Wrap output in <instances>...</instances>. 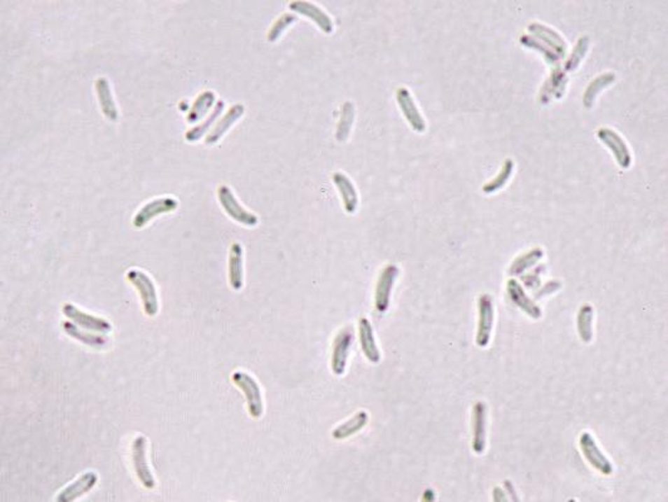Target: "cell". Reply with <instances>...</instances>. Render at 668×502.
<instances>
[{
    "mask_svg": "<svg viewBox=\"0 0 668 502\" xmlns=\"http://www.w3.org/2000/svg\"><path fill=\"white\" fill-rule=\"evenodd\" d=\"M566 502H577V501H576V500H574V498H571V500H568V501H566Z\"/></svg>",
    "mask_w": 668,
    "mask_h": 502,
    "instance_id": "obj_40",
    "label": "cell"
},
{
    "mask_svg": "<svg viewBox=\"0 0 668 502\" xmlns=\"http://www.w3.org/2000/svg\"><path fill=\"white\" fill-rule=\"evenodd\" d=\"M396 99L401 109L402 113L406 117L408 123L411 127L417 131V132H424L426 130L425 118L421 115L417 104L415 103L412 95L408 91L406 87H400L396 91Z\"/></svg>",
    "mask_w": 668,
    "mask_h": 502,
    "instance_id": "obj_11",
    "label": "cell"
},
{
    "mask_svg": "<svg viewBox=\"0 0 668 502\" xmlns=\"http://www.w3.org/2000/svg\"><path fill=\"white\" fill-rule=\"evenodd\" d=\"M579 446L583 452L584 459L590 462V466L603 475H612L614 471L612 462L608 460L607 456L601 452L598 447L593 435L590 432H583L579 437Z\"/></svg>",
    "mask_w": 668,
    "mask_h": 502,
    "instance_id": "obj_5",
    "label": "cell"
},
{
    "mask_svg": "<svg viewBox=\"0 0 668 502\" xmlns=\"http://www.w3.org/2000/svg\"><path fill=\"white\" fill-rule=\"evenodd\" d=\"M368 419H370V417H368L367 412L359 411L351 419H348L345 424L338 426L332 432V435L335 440H346L348 437L356 435L357 432L362 430L366 424H368Z\"/></svg>",
    "mask_w": 668,
    "mask_h": 502,
    "instance_id": "obj_24",
    "label": "cell"
},
{
    "mask_svg": "<svg viewBox=\"0 0 668 502\" xmlns=\"http://www.w3.org/2000/svg\"><path fill=\"white\" fill-rule=\"evenodd\" d=\"M529 31L534 33L538 36H541V38H544L548 44H550L553 48L557 49V52L560 57L564 55L566 44L563 41V38L559 36L558 33L554 29L549 28L547 25L533 22L531 25H529Z\"/></svg>",
    "mask_w": 668,
    "mask_h": 502,
    "instance_id": "obj_28",
    "label": "cell"
},
{
    "mask_svg": "<svg viewBox=\"0 0 668 502\" xmlns=\"http://www.w3.org/2000/svg\"><path fill=\"white\" fill-rule=\"evenodd\" d=\"M229 281L234 291L244 285V250L240 242H232L229 254Z\"/></svg>",
    "mask_w": 668,
    "mask_h": 502,
    "instance_id": "obj_20",
    "label": "cell"
},
{
    "mask_svg": "<svg viewBox=\"0 0 668 502\" xmlns=\"http://www.w3.org/2000/svg\"><path fill=\"white\" fill-rule=\"evenodd\" d=\"M513 169H514L513 160H511V158H506L504 161V164L501 166V169H500L498 176L494 177L492 180H490V181L482 186L484 193H486V194H492V193H495L499 188H503L505 183L508 182V180H509L511 172H513Z\"/></svg>",
    "mask_w": 668,
    "mask_h": 502,
    "instance_id": "obj_32",
    "label": "cell"
},
{
    "mask_svg": "<svg viewBox=\"0 0 668 502\" xmlns=\"http://www.w3.org/2000/svg\"><path fill=\"white\" fill-rule=\"evenodd\" d=\"M147 440L144 435H139L132 443V462H134V472L140 480L141 484L146 489H153L156 486V481L152 475L151 468L147 462Z\"/></svg>",
    "mask_w": 668,
    "mask_h": 502,
    "instance_id": "obj_6",
    "label": "cell"
},
{
    "mask_svg": "<svg viewBox=\"0 0 668 502\" xmlns=\"http://www.w3.org/2000/svg\"><path fill=\"white\" fill-rule=\"evenodd\" d=\"M177 207H179V200L174 196H160L156 199H152L136 212L134 225L136 228H144L151 221L152 218H158L161 214L175 211Z\"/></svg>",
    "mask_w": 668,
    "mask_h": 502,
    "instance_id": "obj_4",
    "label": "cell"
},
{
    "mask_svg": "<svg viewBox=\"0 0 668 502\" xmlns=\"http://www.w3.org/2000/svg\"><path fill=\"white\" fill-rule=\"evenodd\" d=\"M520 42H522V44H525V46H528V47H534V48L541 49V52L545 55L548 62H549V63H553V64H555V66L558 67L559 58H560V57L555 55L553 50L544 49V46H541L539 41H536L535 38H531V36H522V38H520Z\"/></svg>",
    "mask_w": 668,
    "mask_h": 502,
    "instance_id": "obj_35",
    "label": "cell"
},
{
    "mask_svg": "<svg viewBox=\"0 0 668 502\" xmlns=\"http://www.w3.org/2000/svg\"><path fill=\"white\" fill-rule=\"evenodd\" d=\"M244 112H245V106L242 104V103H235V104L230 106V109L226 111V113L220 118L218 123H216V125L214 126V128H211V131L207 134V139H205V144H207V145H215V144H218V141H219V139L230 130L231 126L244 115Z\"/></svg>",
    "mask_w": 668,
    "mask_h": 502,
    "instance_id": "obj_18",
    "label": "cell"
},
{
    "mask_svg": "<svg viewBox=\"0 0 668 502\" xmlns=\"http://www.w3.org/2000/svg\"><path fill=\"white\" fill-rule=\"evenodd\" d=\"M421 502H436V492L432 489H426L421 497Z\"/></svg>",
    "mask_w": 668,
    "mask_h": 502,
    "instance_id": "obj_38",
    "label": "cell"
},
{
    "mask_svg": "<svg viewBox=\"0 0 668 502\" xmlns=\"http://www.w3.org/2000/svg\"><path fill=\"white\" fill-rule=\"evenodd\" d=\"M351 343H352V332L349 328L342 329L334 339L332 361H330V367L334 375H345Z\"/></svg>",
    "mask_w": 668,
    "mask_h": 502,
    "instance_id": "obj_13",
    "label": "cell"
},
{
    "mask_svg": "<svg viewBox=\"0 0 668 502\" xmlns=\"http://www.w3.org/2000/svg\"><path fill=\"white\" fill-rule=\"evenodd\" d=\"M588 47H590V36H580V38L578 39L577 44H576V47L573 49V52H571L569 60L566 61V64H565L566 71H573V69H576V68L579 66V63L582 62L584 55H585L587 50H588Z\"/></svg>",
    "mask_w": 668,
    "mask_h": 502,
    "instance_id": "obj_34",
    "label": "cell"
},
{
    "mask_svg": "<svg viewBox=\"0 0 668 502\" xmlns=\"http://www.w3.org/2000/svg\"><path fill=\"white\" fill-rule=\"evenodd\" d=\"M62 328L64 329V332H66L69 337L77 339L81 343L88 345V347H92V348L101 349V348L106 347V344H109V339L106 338V337L88 333V332H83L82 329H79L77 326H74V323H71V321H63V323H62Z\"/></svg>",
    "mask_w": 668,
    "mask_h": 502,
    "instance_id": "obj_22",
    "label": "cell"
},
{
    "mask_svg": "<svg viewBox=\"0 0 668 502\" xmlns=\"http://www.w3.org/2000/svg\"><path fill=\"white\" fill-rule=\"evenodd\" d=\"M63 313H64V315H66L67 318H69L71 321L76 323V324H78V326L85 328V329L93 330V332L107 334L110 333L111 330H112V326H111L110 321L102 319V318H98V316H93V315L88 314V313H85V312H82L81 309L74 307V304H71V302L64 304Z\"/></svg>",
    "mask_w": 668,
    "mask_h": 502,
    "instance_id": "obj_10",
    "label": "cell"
},
{
    "mask_svg": "<svg viewBox=\"0 0 668 502\" xmlns=\"http://www.w3.org/2000/svg\"><path fill=\"white\" fill-rule=\"evenodd\" d=\"M615 79V74L613 72L601 73L597 78L590 82L588 88L584 92L583 103L585 107H590L594 102L595 97L601 93L604 87L613 83Z\"/></svg>",
    "mask_w": 668,
    "mask_h": 502,
    "instance_id": "obj_29",
    "label": "cell"
},
{
    "mask_svg": "<svg viewBox=\"0 0 668 502\" xmlns=\"http://www.w3.org/2000/svg\"><path fill=\"white\" fill-rule=\"evenodd\" d=\"M504 484L505 487H506V490L509 491V494H510L511 500H513L514 502H519V498H517V492L514 491V487H513V484H511L510 481H505Z\"/></svg>",
    "mask_w": 668,
    "mask_h": 502,
    "instance_id": "obj_39",
    "label": "cell"
},
{
    "mask_svg": "<svg viewBox=\"0 0 668 502\" xmlns=\"http://www.w3.org/2000/svg\"><path fill=\"white\" fill-rule=\"evenodd\" d=\"M486 413L487 407L484 402L478 400L473 407V451L481 454L486 447Z\"/></svg>",
    "mask_w": 668,
    "mask_h": 502,
    "instance_id": "obj_17",
    "label": "cell"
},
{
    "mask_svg": "<svg viewBox=\"0 0 668 502\" xmlns=\"http://www.w3.org/2000/svg\"><path fill=\"white\" fill-rule=\"evenodd\" d=\"M353 121H354V106L351 101H347L342 106V111H340V122H338L337 134H335L338 141L340 142L346 141L352 130Z\"/></svg>",
    "mask_w": 668,
    "mask_h": 502,
    "instance_id": "obj_31",
    "label": "cell"
},
{
    "mask_svg": "<svg viewBox=\"0 0 668 502\" xmlns=\"http://www.w3.org/2000/svg\"><path fill=\"white\" fill-rule=\"evenodd\" d=\"M398 274H400V269L394 264L387 265L380 274V278L377 281L376 295H375V304L380 313H384L389 309L391 293Z\"/></svg>",
    "mask_w": 668,
    "mask_h": 502,
    "instance_id": "obj_9",
    "label": "cell"
},
{
    "mask_svg": "<svg viewBox=\"0 0 668 502\" xmlns=\"http://www.w3.org/2000/svg\"><path fill=\"white\" fill-rule=\"evenodd\" d=\"M359 339H361L362 351L365 353L366 358L371 363H378L381 361V354H380L378 347L376 344L373 328H372L370 321L366 319V318H361V321H359Z\"/></svg>",
    "mask_w": 668,
    "mask_h": 502,
    "instance_id": "obj_21",
    "label": "cell"
},
{
    "mask_svg": "<svg viewBox=\"0 0 668 502\" xmlns=\"http://www.w3.org/2000/svg\"><path fill=\"white\" fill-rule=\"evenodd\" d=\"M494 304L489 294H482L479 298V327L476 333V344L480 348H486L492 339L494 327Z\"/></svg>",
    "mask_w": 668,
    "mask_h": 502,
    "instance_id": "obj_7",
    "label": "cell"
},
{
    "mask_svg": "<svg viewBox=\"0 0 668 502\" xmlns=\"http://www.w3.org/2000/svg\"><path fill=\"white\" fill-rule=\"evenodd\" d=\"M98 476L96 472H85L74 482L68 484L66 489L58 494L57 502H74L79 497L85 496L97 484Z\"/></svg>",
    "mask_w": 668,
    "mask_h": 502,
    "instance_id": "obj_14",
    "label": "cell"
},
{
    "mask_svg": "<svg viewBox=\"0 0 668 502\" xmlns=\"http://www.w3.org/2000/svg\"><path fill=\"white\" fill-rule=\"evenodd\" d=\"M218 199L224 211L234 221L245 226H256L259 224V216L242 205L234 191L228 185H220L218 188Z\"/></svg>",
    "mask_w": 668,
    "mask_h": 502,
    "instance_id": "obj_1",
    "label": "cell"
},
{
    "mask_svg": "<svg viewBox=\"0 0 668 502\" xmlns=\"http://www.w3.org/2000/svg\"><path fill=\"white\" fill-rule=\"evenodd\" d=\"M231 379L245 394L250 416L253 418H260L264 413V405H263V397H261L260 387L258 382L251 375L240 370L234 372Z\"/></svg>",
    "mask_w": 668,
    "mask_h": 502,
    "instance_id": "obj_3",
    "label": "cell"
},
{
    "mask_svg": "<svg viewBox=\"0 0 668 502\" xmlns=\"http://www.w3.org/2000/svg\"><path fill=\"white\" fill-rule=\"evenodd\" d=\"M543 255H544V253L541 248L529 250L528 253L520 255L517 259L514 260V263L511 264L510 269H509V274L510 275H520L522 272H525L527 269L533 267L534 264L541 260Z\"/></svg>",
    "mask_w": 668,
    "mask_h": 502,
    "instance_id": "obj_30",
    "label": "cell"
},
{
    "mask_svg": "<svg viewBox=\"0 0 668 502\" xmlns=\"http://www.w3.org/2000/svg\"><path fill=\"white\" fill-rule=\"evenodd\" d=\"M289 8L293 12L302 14L304 17L313 20L324 33L330 34L333 32V19L330 18L328 13L324 12L321 6H316L314 3L307 1V0H293L289 3Z\"/></svg>",
    "mask_w": 668,
    "mask_h": 502,
    "instance_id": "obj_8",
    "label": "cell"
},
{
    "mask_svg": "<svg viewBox=\"0 0 668 502\" xmlns=\"http://www.w3.org/2000/svg\"><path fill=\"white\" fill-rule=\"evenodd\" d=\"M593 319H594V309L590 304H584L579 309L577 318L578 333L582 342L588 344L593 339Z\"/></svg>",
    "mask_w": 668,
    "mask_h": 502,
    "instance_id": "obj_25",
    "label": "cell"
},
{
    "mask_svg": "<svg viewBox=\"0 0 668 502\" xmlns=\"http://www.w3.org/2000/svg\"><path fill=\"white\" fill-rule=\"evenodd\" d=\"M332 180H333L334 185L338 188V193H340L345 210L351 215L356 214L357 209H359V197L357 188L354 186L352 180L346 174H343L342 171L334 172Z\"/></svg>",
    "mask_w": 668,
    "mask_h": 502,
    "instance_id": "obj_15",
    "label": "cell"
},
{
    "mask_svg": "<svg viewBox=\"0 0 668 502\" xmlns=\"http://www.w3.org/2000/svg\"><path fill=\"white\" fill-rule=\"evenodd\" d=\"M128 281L139 291L144 310L148 316H155L158 313V297L156 285L146 272L140 269H131L127 272Z\"/></svg>",
    "mask_w": 668,
    "mask_h": 502,
    "instance_id": "obj_2",
    "label": "cell"
},
{
    "mask_svg": "<svg viewBox=\"0 0 668 502\" xmlns=\"http://www.w3.org/2000/svg\"><path fill=\"white\" fill-rule=\"evenodd\" d=\"M492 502H509L504 490L501 487H494L492 490Z\"/></svg>",
    "mask_w": 668,
    "mask_h": 502,
    "instance_id": "obj_36",
    "label": "cell"
},
{
    "mask_svg": "<svg viewBox=\"0 0 668 502\" xmlns=\"http://www.w3.org/2000/svg\"><path fill=\"white\" fill-rule=\"evenodd\" d=\"M215 101H216V95L213 91L207 90V91L201 92L195 99L193 106L188 109L186 120L188 123L200 121L204 115H207V111L213 107Z\"/></svg>",
    "mask_w": 668,
    "mask_h": 502,
    "instance_id": "obj_23",
    "label": "cell"
},
{
    "mask_svg": "<svg viewBox=\"0 0 668 502\" xmlns=\"http://www.w3.org/2000/svg\"><path fill=\"white\" fill-rule=\"evenodd\" d=\"M96 93H97L98 102L99 107L102 109L104 113L110 121H118L120 118V111L116 103L115 96L112 92L110 79L104 76H99L96 79Z\"/></svg>",
    "mask_w": 668,
    "mask_h": 502,
    "instance_id": "obj_16",
    "label": "cell"
},
{
    "mask_svg": "<svg viewBox=\"0 0 668 502\" xmlns=\"http://www.w3.org/2000/svg\"><path fill=\"white\" fill-rule=\"evenodd\" d=\"M506 291L510 297L511 302L522 309L525 314H528L533 319L541 318V309L525 294L522 285L519 284L515 279H510L508 281Z\"/></svg>",
    "mask_w": 668,
    "mask_h": 502,
    "instance_id": "obj_19",
    "label": "cell"
},
{
    "mask_svg": "<svg viewBox=\"0 0 668 502\" xmlns=\"http://www.w3.org/2000/svg\"><path fill=\"white\" fill-rule=\"evenodd\" d=\"M548 81L549 82L547 85H544V90L541 91V102H548L552 96L562 97V95L564 93L568 78L565 73L558 67L554 69L550 78Z\"/></svg>",
    "mask_w": 668,
    "mask_h": 502,
    "instance_id": "obj_27",
    "label": "cell"
},
{
    "mask_svg": "<svg viewBox=\"0 0 668 502\" xmlns=\"http://www.w3.org/2000/svg\"><path fill=\"white\" fill-rule=\"evenodd\" d=\"M224 101H218L213 111H211V113L207 116V120L201 122L200 125L190 128L188 132L185 134V139H188V142H196V141H199V139L204 136V134H207V131H211V126H213L214 122L218 120V117H219V116L221 115V112L224 111Z\"/></svg>",
    "mask_w": 668,
    "mask_h": 502,
    "instance_id": "obj_26",
    "label": "cell"
},
{
    "mask_svg": "<svg viewBox=\"0 0 668 502\" xmlns=\"http://www.w3.org/2000/svg\"><path fill=\"white\" fill-rule=\"evenodd\" d=\"M560 286H562V285H560L559 281H550V283H548V284L544 286V289L539 293V295H538V297L544 295V293H545V294H548V293H553V291L559 289Z\"/></svg>",
    "mask_w": 668,
    "mask_h": 502,
    "instance_id": "obj_37",
    "label": "cell"
},
{
    "mask_svg": "<svg viewBox=\"0 0 668 502\" xmlns=\"http://www.w3.org/2000/svg\"><path fill=\"white\" fill-rule=\"evenodd\" d=\"M297 20V17H295L293 13H283V14H280L279 17L275 19V22H274L272 27H270L269 32H267V41H269V42H275V41L283 34V32L286 31L289 25L295 23Z\"/></svg>",
    "mask_w": 668,
    "mask_h": 502,
    "instance_id": "obj_33",
    "label": "cell"
},
{
    "mask_svg": "<svg viewBox=\"0 0 668 502\" xmlns=\"http://www.w3.org/2000/svg\"><path fill=\"white\" fill-rule=\"evenodd\" d=\"M598 137L601 139L603 144H606L611 148V151L613 152L614 158L620 167L623 169L629 167L632 162L631 152L627 146L626 141L622 139L620 134H617L612 128L601 127L598 130Z\"/></svg>",
    "mask_w": 668,
    "mask_h": 502,
    "instance_id": "obj_12",
    "label": "cell"
}]
</instances>
